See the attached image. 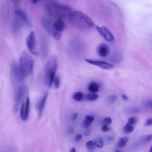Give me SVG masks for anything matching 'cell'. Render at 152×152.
Returning a JSON list of instances; mask_svg holds the SVG:
<instances>
[{
	"mask_svg": "<svg viewBox=\"0 0 152 152\" xmlns=\"http://www.w3.org/2000/svg\"><path fill=\"white\" fill-rule=\"evenodd\" d=\"M68 19L73 25L77 27L85 26L91 28L95 27L91 19L87 15L78 11H72L69 14Z\"/></svg>",
	"mask_w": 152,
	"mask_h": 152,
	"instance_id": "6da1fadb",
	"label": "cell"
},
{
	"mask_svg": "<svg viewBox=\"0 0 152 152\" xmlns=\"http://www.w3.org/2000/svg\"><path fill=\"white\" fill-rule=\"evenodd\" d=\"M19 66L25 78L30 77L33 69L34 60L30 53L26 50L21 53Z\"/></svg>",
	"mask_w": 152,
	"mask_h": 152,
	"instance_id": "7a4b0ae2",
	"label": "cell"
},
{
	"mask_svg": "<svg viewBox=\"0 0 152 152\" xmlns=\"http://www.w3.org/2000/svg\"><path fill=\"white\" fill-rule=\"evenodd\" d=\"M57 67V58L56 56H53L47 63L45 70V83L48 88H51L53 83Z\"/></svg>",
	"mask_w": 152,
	"mask_h": 152,
	"instance_id": "3957f363",
	"label": "cell"
},
{
	"mask_svg": "<svg viewBox=\"0 0 152 152\" xmlns=\"http://www.w3.org/2000/svg\"><path fill=\"white\" fill-rule=\"evenodd\" d=\"M26 43L29 51L34 55H37L38 52L35 34L32 31L26 38Z\"/></svg>",
	"mask_w": 152,
	"mask_h": 152,
	"instance_id": "277c9868",
	"label": "cell"
},
{
	"mask_svg": "<svg viewBox=\"0 0 152 152\" xmlns=\"http://www.w3.org/2000/svg\"><path fill=\"white\" fill-rule=\"evenodd\" d=\"M96 29L99 33L106 41L111 43L115 42L114 36L107 28L105 26H97Z\"/></svg>",
	"mask_w": 152,
	"mask_h": 152,
	"instance_id": "5b68a950",
	"label": "cell"
},
{
	"mask_svg": "<svg viewBox=\"0 0 152 152\" xmlns=\"http://www.w3.org/2000/svg\"><path fill=\"white\" fill-rule=\"evenodd\" d=\"M27 91V87L26 85L24 84L21 85L18 88L15 96L17 107L20 104Z\"/></svg>",
	"mask_w": 152,
	"mask_h": 152,
	"instance_id": "8992f818",
	"label": "cell"
},
{
	"mask_svg": "<svg viewBox=\"0 0 152 152\" xmlns=\"http://www.w3.org/2000/svg\"><path fill=\"white\" fill-rule=\"evenodd\" d=\"M30 101L29 97H27L26 101L24 102L21 107L20 116L22 119L25 121L28 119L29 112Z\"/></svg>",
	"mask_w": 152,
	"mask_h": 152,
	"instance_id": "52a82bcc",
	"label": "cell"
},
{
	"mask_svg": "<svg viewBox=\"0 0 152 152\" xmlns=\"http://www.w3.org/2000/svg\"><path fill=\"white\" fill-rule=\"evenodd\" d=\"M12 71L13 77L16 81L18 82L24 81L25 78L22 73L19 65L16 63H14L12 64Z\"/></svg>",
	"mask_w": 152,
	"mask_h": 152,
	"instance_id": "ba28073f",
	"label": "cell"
},
{
	"mask_svg": "<svg viewBox=\"0 0 152 152\" xmlns=\"http://www.w3.org/2000/svg\"><path fill=\"white\" fill-rule=\"evenodd\" d=\"M56 8L58 14L62 17H68L72 11L71 8L66 5H57Z\"/></svg>",
	"mask_w": 152,
	"mask_h": 152,
	"instance_id": "9c48e42d",
	"label": "cell"
},
{
	"mask_svg": "<svg viewBox=\"0 0 152 152\" xmlns=\"http://www.w3.org/2000/svg\"><path fill=\"white\" fill-rule=\"evenodd\" d=\"M85 61L89 64L98 66L106 69H110L113 68V65L106 62L96 61L90 59H86Z\"/></svg>",
	"mask_w": 152,
	"mask_h": 152,
	"instance_id": "30bf717a",
	"label": "cell"
},
{
	"mask_svg": "<svg viewBox=\"0 0 152 152\" xmlns=\"http://www.w3.org/2000/svg\"><path fill=\"white\" fill-rule=\"evenodd\" d=\"M97 52L98 55L101 57L107 56L109 52V46L105 43L100 44L97 47Z\"/></svg>",
	"mask_w": 152,
	"mask_h": 152,
	"instance_id": "8fae6325",
	"label": "cell"
},
{
	"mask_svg": "<svg viewBox=\"0 0 152 152\" xmlns=\"http://www.w3.org/2000/svg\"><path fill=\"white\" fill-rule=\"evenodd\" d=\"M42 23L45 30L52 36L53 33V28L51 20L48 18L43 17L42 19Z\"/></svg>",
	"mask_w": 152,
	"mask_h": 152,
	"instance_id": "7c38bea8",
	"label": "cell"
},
{
	"mask_svg": "<svg viewBox=\"0 0 152 152\" xmlns=\"http://www.w3.org/2000/svg\"><path fill=\"white\" fill-rule=\"evenodd\" d=\"M15 13L23 23L29 26H31V22L25 12L21 10H18L16 11Z\"/></svg>",
	"mask_w": 152,
	"mask_h": 152,
	"instance_id": "4fadbf2b",
	"label": "cell"
},
{
	"mask_svg": "<svg viewBox=\"0 0 152 152\" xmlns=\"http://www.w3.org/2000/svg\"><path fill=\"white\" fill-rule=\"evenodd\" d=\"M48 93H46L42 98L39 102L38 106L39 119L41 118L44 108L46 102L48 97Z\"/></svg>",
	"mask_w": 152,
	"mask_h": 152,
	"instance_id": "5bb4252c",
	"label": "cell"
},
{
	"mask_svg": "<svg viewBox=\"0 0 152 152\" xmlns=\"http://www.w3.org/2000/svg\"><path fill=\"white\" fill-rule=\"evenodd\" d=\"M23 22L20 19H17L15 20L13 24V29L14 32H18L21 30L23 25Z\"/></svg>",
	"mask_w": 152,
	"mask_h": 152,
	"instance_id": "9a60e30c",
	"label": "cell"
},
{
	"mask_svg": "<svg viewBox=\"0 0 152 152\" xmlns=\"http://www.w3.org/2000/svg\"><path fill=\"white\" fill-rule=\"evenodd\" d=\"M88 88L89 90L91 92L93 93H96L98 91L99 87L96 83L92 81L90 83Z\"/></svg>",
	"mask_w": 152,
	"mask_h": 152,
	"instance_id": "2e32d148",
	"label": "cell"
},
{
	"mask_svg": "<svg viewBox=\"0 0 152 152\" xmlns=\"http://www.w3.org/2000/svg\"><path fill=\"white\" fill-rule=\"evenodd\" d=\"M129 140V138L125 136L122 138L118 143L117 147L119 148L123 147L126 145Z\"/></svg>",
	"mask_w": 152,
	"mask_h": 152,
	"instance_id": "e0dca14e",
	"label": "cell"
},
{
	"mask_svg": "<svg viewBox=\"0 0 152 152\" xmlns=\"http://www.w3.org/2000/svg\"><path fill=\"white\" fill-rule=\"evenodd\" d=\"M134 129V127L133 125L128 123L123 127V131L125 133H129L133 131Z\"/></svg>",
	"mask_w": 152,
	"mask_h": 152,
	"instance_id": "ac0fdd59",
	"label": "cell"
},
{
	"mask_svg": "<svg viewBox=\"0 0 152 152\" xmlns=\"http://www.w3.org/2000/svg\"><path fill=\"white\" fill-rule=\"evenodd\" d=\"M84 94L81 92H77L74 94L73 98L75 100L77 101H80L84 98Z\"/></svg>",
	"mask_w": 152,
	"mask_h": 152,
	"instance_id": "d6986e66",
	"label": "cell"
},
{
	"mask_svg": "<svg viewBox=\"0 0 152 152\" xmlns=\"http://www.w3.org/2000/svg\"><path fill=\"white\" fill-rule=\"evenodd\" d=\"M99 98V96L93 93L88 94L85 97V99L89 101H94L97 99Z\"/></svg>",
	"mask_w": 152,
	"mask_h": 152,
	"instance_id": "ffe728a7",
	"label": "cell"
},
{
	"mask_svg": "<svg viewBox=\"0 0 152 152\" xmlns=\"http://www.w3.org/2000/svg\"><path fill=\"white\" fill-rule=\"evenodd\" d=\"M87 148L90 150H93L96 148V145L93 141H89L86 144Z\"/></svg>",
	"mask_w": 152,
	"mask_h": 152,
	"instance_id": "44dd1931",
	"label": "cell"
},
{
	"mask_svg": "<svg viewBox=\"0 0 152 152\" xmlns=\"http://www.w3.org/2000/svg\"><path fill=\"white\" fill-rule=\"evenodd\" d=\"M95 143L98 147L102 148L104 146V142L103 140L100 138H97L95 141Z\"/></svg>",
	"mask_w": 152,
	"mask_h": 152,
	"instance_id": "7402d4cb",
	"label": "cell"
},
{
	"mask_svg": "<svg viewBox=\"0 0 152 152\" xmlns=\"http://www.w3.org/2000/svg\"><path fill=\"white\" fill-rule=\"evenodd\" d=\"M55 87L56 88H59L60 85V80L59 77H55L54 81Z\"/></svg>",
	"mask_w": 152,
	"mask_h": 152,
	"instance_id": "603a6c76",
	"label": "cell"
},
{
	"mask_svg": "<svg viewBox=\"0 0 152 152\" xmlns=\"http://www.w3.org/2000/svg\"><path fill=\"white\" fill-rule=\"evenodd\" d=\"M138 122V119L137 118L132 117L130 118L128 120V123L132 125L135 124Z\"/></svg>",
	"mask_w": 152,
	"mask_h": 152,
	"instance_id": "cb8c5ba5",
	"label": "cell"
},
{
	"mask_svg": "<svg viewBox=\"0 0 152 152\" xmlns=\"http://www.w3.org/2000/svg\"><path fill=\"white\" fill-rule=\"evenodd\" d=\"M103 122L105 124L108 125L111 123L112 120L109 117H106L104 119Z\"/></svg>",
	"mask_w": 152,
	"mask_h": 152,
	"instance_id": "d4e9b609",
	"label": "cell"
},
{
	"mask_svg": "<svg viewBox=\"0 0 152 152\" xmlns=\"http://www.w3.org/2000/svg\"><path fill=\"white\" fill-rule=\"evenodd\" d=\"M152 125V120L151 118H149L147 119L144 124L145 127L151 126Z\"/></svg>",
	"mask_w": 152,
	"mask_h": 152,
	"instance_id": "484cf974",
	"label": "cell"
},
{
	"mask_svg": "<svg viewBox=\"0 0 152 152\" xmlns=\"http://www.w3.org/2000/svg\"><path fill=\"white\" fill-rule=\"evenodd\" d=\"M110 128L108 125L104 124L102 127V130L104 132H108L110 130Z\"/></svg>",
	"mask_w": 152,
	"mask_h": 152,
	"instance_id": "4316f807",
	"label": "cell"
},
{
	"mask_svg": "<svg viewBox=\"0 0 152 152\" xmlns=\"http://www.w3.org/2000/svg\"><path fill=\"white\" fill-rule=\"evenodd\" d=\"M85 120L92 123L94 120V118L92 116L87 115L85 117Z\"/></svg>",
	"mask_w": 152,
	"mask_h": 152,
	"instance_id": "83f0119b",
	"label": "cell"
},
{
	"mask_svg": "<svg viewBox=\"0 0 152 152\" xmlns=\"http://www.w3.org/2000/svg\"><path fill=\"white\" fill-rule=\"evenodd\" d=\"M91 123L85 119L83 122V126L85 128H88L90 126Z\"/></svg>",
	"mask_w": 152,
	"mask_h": 152,
	"instance_id": "f1b7e54d",
	"label": "cell"
},
{
	"mask_svg": "<svg viewBox=\"0 0 152 152\" xmlns=\"http://www.w3.org/2000/svg\"><path fill=\"white\" fill-rule=\"evenodd\" d=\"M83 138V136L81 134H78L76 135L75 139L76 141L78 142L80 141Z\"/></svg>",
	"mask_w": 152,
	"mask_h": 152,
	"instance_id": "f546056e",
	"label": "cell"
},
{
	"mask_svg": "<svg viewBox=\"0 0 152 152\" xmlns=\"http://www.w3.org/2000/svg\"><path fill=\"white\" fill-rule=\"evenodd\" d=\"M152 135H148L144 138V140L146 142H150L152 140Z\"/></svg>",
	"mask_w": 152,
	"mask_h": 152,
	"instance_id": "4dcf8cb0",
	"label": "cell"
},
{
	"mask_svg": "<svg viewBox=\"0 0 152 152\" xmlns=\"http://www.w3.org/2000/svg\"><path fill=\"white\" fill-rule=\"evenodd\" d=\"M78 116V114L77 113H75L72 116L71 119L72 121H74L77 118Z\"/></svg>",
	"mask_w": 152,
	"mask_h": 152,
	"instance_id": "1f68e13d",
	"label": "cell"
},
{
	"mask_svg": "<svg viewBox=\"0 0 152 152\" xmlns=\"http://www.w3.org/2000/svg\"><path fill=\"white\" fill-rule=\"evenodd\" d=\"M91 132V130L89 129H87L84 132V135L85 136H88L90 135Z\"/></svg>",
	"mask_w": 152,
	"mask_h": 152,
	"instance_id": "d6a6232c",
	"label": "cell"
},
{
	"mask_svg": "<svg viewBox=\"0 0 152 152\" xmlns=\"http://www.w3.org/2000/svg\"><path fill=\"white\" fill-rule=\"evenodd\" d=\"M116 99V96H112L109 97V101L111 102H113Z\"/></svg>",
	"mask_w": 152,
	"mask_h": 152,
	"instance_id": "836d02e7",
	"label": "cell"
},
{
	"mask_svg": "<svg viewBox=\"0 0 152 152\" xmlns=\"http://www.w3.org/2000/svg\"><path fill=\"white\" fill-rule=\"evenodd\" d=\"M70 134H72L74 132V130L72 128H70L68 130Z\"/></svg>",
	"mask_w": 152,
	"mask_h": 152,
	"instance_id": "e575fe53",
	"label": "cell"
},
{
	"mask_svg": "<svg viewBox=\"0 0 152 152\" xmlns=\"http://www.w3.org/2000/svg\"><path fill=\"white\" fill-rule=\"evenodd\" d=\"M20 0H12V2L15 4H18L20 2Z\"/></svg>",
	"mask_w": 152,
	"mask_h": 152,
	"instance_id": "d590c367",
	"label": "cell"
},
{
	"mask_svg": "<svg viewBox=\"0 0 152 152\" xmlns=\"http://www.w3.org/2000/svg\"><path fill=\"white\" fill-rule=\"evenodd\" d=\"M122 97L123 99L125 100H127L128 99L127 97L125 95H122Z\"/></svg>",
	"mask_w": 152,
	"mask_h": 152,
	"instance_id": "8d00e7d4",
	"label": "cell"
},
{
	"mask_svg": "<svg viewBox=\"0 0 152 152\" xmlns=\"http://www.w3.org/2000/svg\"><path fill=\"white\" fill-rule=\"evenodd\" d=\"M40 0H32V3L34 4H37ZM45 1H48V0H45Z\"/></svg>",
	"mask_w": 152,
	"mask_h": 152,
	"instance_id": "74e56055",
	"label": "cell"
},
{
	"mask_svg": "<svg viewBox=\"0 0 152 152\" xmlns=\"http://www.w3.org/2000/svg\"><path fill=\"white\" fill-rule=\"evenodd\" d=\"M76 151V149L74 148H72L70 150V152H75Z\"/></svg>",
	"mask_w": 152,
	"mask_h": 152,
	"instance_id": "f35d334b",
	"label": "cell"
},
{
	"mask_svg": "<svg viewBox=\"0 0 152 152\" xmlns=\"http://www.w3.org/2000/svg\"><path fill=\"white\" fill-rule=\"evenodd\" d=\"M120 151H117L116 152H120Z\"/></svg>",
	"mask_w": 152,
	"mask_h": 152,
	"instance_id": "ab89813d",
	"label": "cell"
}]
</instances>
